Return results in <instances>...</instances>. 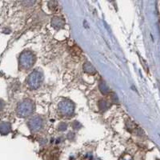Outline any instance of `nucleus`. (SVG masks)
<instances>
[{
    "instance_id": "obj_1",
    "label": "nucleus",
    "mask_w": 160,
    "mask_h": 160,
    "mask_svg": "<svg viewBox=\"0 0 160 160\" xmlns=\"http://www.w3.org/2000/svg\"><path fill=\"white\" fill-rule=\"evenodd\" d=\"M35 1L36 0H26V3H27V5H28V6H31V5H33L34 3H35Z\"/></svg>"
}]
</instances>
